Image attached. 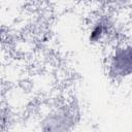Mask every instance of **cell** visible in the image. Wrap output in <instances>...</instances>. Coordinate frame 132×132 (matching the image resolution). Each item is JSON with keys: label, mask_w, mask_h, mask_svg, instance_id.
<instances>
[{"label": "cell", "mask_w": 132, "mask_h": 132, "mask_svg": "<svg viewBox=\"0 0 132 132\" xmlns=\"http://www.w3.org/2000/svg\"><path fill=\"white\" fill-rule=\"evenodd\" d=\"M77 120L76 109L68 104L59 105L43 116L40 122L41 132H71Z\"/></svg>", "instance_id": "cell-1"}, {"label": "cell", "mask_w": 132, "mask_h": 132, "mask_svg": "<svg viewBox=\"0 0 132 132\" xmlns=\"http://www.w3.org/2000/svg\"><path fill=\"white\" fill-rule=\"evenodd\" d=\"M132 71V47L123 42L113 47L106 62V73L112 80L119 81L130 76Z\"/></svg>", "instance_id": "cell-2"}, {"label": "cell", "mask_w": 132, "mask_h": 132, "mask_svg": "<svg viewBox=\"0 0 132 132\" xmlns=\"http://www.w3.org/2000/svg\"><path fill=\"white\" fill-rule=\"evenodd\" d=\"M113 21L107 14L97 16L89 28V40L91 43H99L106 39L113 30Z\"/></svg>", "instance_id": "cell-3"}, {"label": "cell", "mask_w": 132, "mask_h": 132, "mask_svg": "<svg viewBox=\"0 0 132 132\" xmlns=\"http://www.w3.org/2000/svg\"><path fill=\"white\" fill-rule=\"evenodd\" d=\"M2 39H3V30H2V27L0 26V43H1Z\"/></svg>", "instance_id": "cell-4"}]
</instances>
